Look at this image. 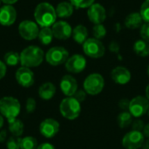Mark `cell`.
Returning a JSON list of instances; mask_svg holds the SVG:
<instances>
[{"label":"cell","instance_id":"30","mask_svg":"<svg viewBox=\"0 0 149 149\" xmlns=\"http://www.w3.org/2000/svg\"><path fill=\"white\" fill-rule=\"evenodd\" d=\"M73 7L77 9L89 8L92 4L94 3V0H69Z\"/></svg>","mask_w":149,"mask_h":149},{"label":"cell","instance_id":"18","mask_svg":"<svg viewBox=\"0 0 149 149\" xmlns=\"http://www.w3.org/2000/svg\"><path fill=\"white\" fill-rule=\"evenodd\" d=\"M17 18L16 9L11 6L5 4L0 8V24L4 26H10L15 23Z\"/></svg>","mask_w":149,"mask_h":149},{"label":"cell","instance_id":"1","mask_svg":"<svg viewBox=\"0 0 149 149\" xmlns=\"http://www.w3.org/2000/svg\"><path fill=\"white\" fill-rule=\"evenodd\" d=\"M34 17L38 24L42 27H50L56 23L57 14L54 7L49 3H40L35 9Z\"/></svg>","mask_w":149,"mask_h":149},{"label":"cell","instance_id":"9","mask_svg":"<svg viewBox=\"0 0 149 149\" xmlns=\"http://www.w3.org/2000/svg\"><path fill=\"white\" fill-rule=\"evenodd\" d=\"M145 142V136L142 132L132 130L127 133L122 138V146L126 149H139Z\"/></svg>","mask_w":149,"mask_h":149},{"label":"cell","instance_id":"14","mask_svg":"<svg viewBox=\"0 0 149 149\" xmlns=\"http://www.w3.org/2000/svg\"><path fill=\"white\" fill-rule=\"evenodd\" d=\"M87 16L89 20L94 24H102L107 17V12L105 8L100 3L92 4L87 10Z\"/></svg>","mask_w":149,"mask_h":149},{"label":"cell","instance_id":"47","mask_svg":"<svg viewBox=\"0 0 149 149\" xmlns=\"http://www.w3.org/2000/svg\"><path fill=\"white\" fill-rule=\"evenodd\" d=\"M148 113V115L149 116V109H148V113Z\"/></svg>","mask_w":149,"mask_h":149},{"label":"cell","instance_id":"16","mask_svg":"<svg viewBox=\"0 0 149 149\" xmlns=\"http://www.w3.org/2000/svg\"><path fill=\"white\" fill-rule=\"evenodd\" d=\"M62 93L67 97H72L78 90V83L74 77L66 74L62 77L59 84Z\"/></svg>","mask_w":149,"mask_h":149},{"label":"cell","instance_id":"21","mask_svg":"<svg viewBox=\"0 0 149 149\" xmlns=\"http://www.w3.org/2000/svg\"><path fill=\"white\" fill-rule=\"evenodd\" d=\"M55 10H56L57 17L61 18H66L72 15L73 5L68 2H61L57 5Z\"/></svg>","mask_w":149,"mask_h":149},{"label":"cell","instance_id":"29","mask_svg":"<svg viewBox=\"0 0 149 149\" xmlns=\"http://www.w3.org/2000/svg\"><path fill=\"white\" fill-rule=\"evenodd\" d=\"M6 147L8 149H21V138L11 135L6 141Z\"/></svg>","mask_w":149,"mask_h":149},{"label":"cell","instance_id":"45","mask_svg":"<svg viewBox=\"0 0 149 149\" xmlns=\"http://www.w3.org/2000/svg\"><path fill=\"white\" fill-rule=\"evenodd\" d=\"M146 97L148 98V100H149V84L148 85L147 88H146Z\"/></svg>","mask_w":149,"mask_h":149},{"label":"cell","instance_id":"7","mask_svg":"<svg viewBox=\"0 0 149 149\" xmlns=\"http://www.w3.org/2000/svg\"><path fill=\"white\" fill-rule=\"evenodd\" d=\"M69 58V52L62 46L52 47L45 54V60L53 66L62 65L66 62Z\"/></svg>","mask_w":149,"mask_h":149},{"label":"cell","instance_id":"46","mask_svg":"<svg viewBox=\"0 0 149 149\" xmlns=\"http://www.w3.org/2000/svg\"><path fill=\"white\" fill-rule=\"evenodd\" d=\"M148 77H149V65H148Z\"/></svg>","mask_w":149,"mask_h":149},{"label":"cell","instance_id":"33","mask_svg":"<svg viewBox=\"0 0 149 149\" xmlns=\"http://www.w3.org/2000/svg\"><path fill=\"white\" fill-rule=\"evenodd\" d=\"M37 103L33 98H28L25 103V110L29 113H32L36 110Z\"/></svg>","mask_w":149,"mask_h":149},{"label":"cell","instance_id":"27","mask_svg":"<svg viewBox=\"0 0 149 149\" xmlns=\"http://www.w3.org/2000/svg\"><path fill=\"white\" fill-rule=\"evenodd\" d=\"M4 63L10 66H15L20 62V54L16 52H9L4 55Z\"/></svg>","mask_w":149,"mask_h":149},{"label":"cell","instance_id":"48","mask_svg":"<svg viewBox=\"0 0 149 149\" xmlns=\"http://www.w3.org/2000/svg\"><path fill=\"white\" fill-rule=\"evenodd\" d=\"M0 3H1V0H0Z\"/></svg>","mask_w":149,"mask_h":149},{"label":"cell","instance_id":"19","mask_svg":"<svg viewBox=\"0 0 149 149\" xmlns=\"http://www.w3.org/2000/svg\"><path fill=\"white\" fill-rule=\"evenodd\" d=\"M56 93V86L52 82H45L38 88V96L44 100H50Z\"/></svg>","mask_w":149,"mask_h":149},{"label":"cell","instance_id":"34","mask_svg":"<svg viewBox=\"0 0 149 149\" xmlns=\"http://www.w3.org/2000/svg\"><path fill=\"white\" fill-rule=\"evenodd\" d=\"M145 126L146 125H145L144 121L140 120V119H138V120H133V122H132V130L139 131V132H142L143 133Z\"/></svg>","mask_w":149,"mask_h":149},{"label":"cell","instance_id":"8","mask_svg":"<svg viewBox=\"0 0 149 149\" xmlns=\"http://www.w3.org/2000/svg\"><path fill=\"white\" fill-rule=\"evenodd\" d=\"M149 109V100L145 96H136L130 100L129 113L133 117L140 118L146 114Z\"/></svg>","mask_w":149,"mask_h":149},{"label":"cell","instance_id":"2","mask_svg":"<svg viewBox=\"0 0 149 149\" xmlns=\"http://www.w3.org/2000/svg\"><path fill=\"white\" fill-rule=\"evenodd\" d=\"M44 52L41 48L35 45H30L24 49L20 53V63L22 66L28 68L40 65L44 60Z\"/></svg>","mask_w":149,"mask_h":149},{"label":"cell","instance_id":"36","mask_svg":"<svg viewBox=\"0 0 149 149\" xmlns=\"http://www.w3.org/2000/svg\"><path fill=\"white\" fill-rule=\"evenodd\" d=\"M86 96H87V93H86V91L85 90H77V92L74 93V95L72 96L73 98H75L79 103H82V102H84L85 100H86Z\"/></svg>","mask_w":149,"mask_h":149},{"label":"cell","instance_id":"28","mask_svg":"<svg viewBox=\"0 0 149 149\" xmlns=\"http://www.w3.org/2000/svg\"><path fill=\"white\" fill-rule=\"evenodd\" d=\"M38 141L31 136H26L21 139V149H37Z\"/></svg>","mask_w":149,"mask_h":149},{"label":"cell","instance_id":"12","mask_svg":"<svg viewBox=\"0 0 149 149\" xmlns=\"http://www.w3.org/2000/svg\"><path fill=\"white\" fill-rule=\"evenodd\" d=\"M59 123L52 118H48L44 120L40 125H39V132L40 134L47 138V139H51L53 138L59 131Z\"/></svg>","mask_w":149,"mask_h":149},{"label":"cell","instance_id":"24","mask_svg":"<svg viewBox=\"0 0 149 149\" xmlns=\"http://www.w3.org/2000/svg\"><path fill=\"white\" fill-rule=\"evenodd\" d=\"M8 123H9V130L12 135L20 137L23 134L24 126V123L22 122L21 120L17 118L15 120L8 121Z\"/></svg>","mask_w":149,"mask_h":149},{"label":"cell","instance_id":"20","mask_svg":"<svg viewBox=\"0 0 149 149\" xmlns=\"http://www.w3.org/2000/svg\"><path fill=\"white\" fill-rule=\"evenodd\" d=\"M143 19L140 14V12H132L128 16H127L125 19V25L128 29H138L141 28L143 24Z\"/></svg>","mask_w":149,"mask_h":149},{"label":"cell","instance_id":"37","mask_svg":"<svg viewBox=\"0 0 149 149\" xmlns=\"http://www.w3.org/2000/svg\"><path fill=\"white\" fill-rule=\"evenodd\" d=\"M129 105L130 100L128 99H121L118 103V106L122 112H129Z\"/></svg>","mask_w":149,"mask_h":149},{"label":"cell","instance_id":"11","mask_svg":"<svg viewBox=\"0 0 149 149\" xmlns=\"http://www.w3.org/2000/svg\"><path fill=\"white\" fill-rule=\"evenodd\" d=\"M65 64V69L72 73H79L83 72L86 66V59L80 54H74L68 58Z\"/></svg>","mask_w":149,"mask_h":149},{"label":"cell","instance_id":"5","mask_svg":"<svg viewBox=\"0 0 149 149\" xmlns=\"http://www.w3.org/2000/svg\"><path fill=\"white\" fill-rule=\"evenodd\" d=\"M105 86V79L100 73H92L88 75L83 83L86 93L89 95L95 96L100 94Z\"/></svg>","mask_w":149,"mask_h":149},{"label":"cell","instance_id":"4","mask_svg":"<svg viewBox=\"0 0 149 149\" xmlns=\"http://www.w3.org/2000/svg\"><path fill=\"white\" fill-rule=\"evenodd\" d=\"M59 112L61 115L67 120L77 119L81 112V103L73 97H66L60 102Z\"/></svg>","mask_w":149,"mask_h":149},{"label":"cell","instance_id":"26","mask_svg":"<svg viewBox=\"0 0 149 149\" xmlns=\"http://www.w3.org/2000/svg\"><path fill=\"white\" fill-rule=\"evenodd\" d=\"M117 121H118L119 127L122 129H125L130 125H132L133 116L129 112H121L118 115Z\"/></svg>","mask_w":149,"mask_h":149},{"label":"cell","instance_id":"3","mask_svg":"<svg viewBox=\"0 0 149 149\" xmlns=\"http://www.w3.org/2000/svg\"><path fill=\"white\" fill-rule=\"evenodd\" d=\"M20 111L21 105L16 98L7 96L0 99V113L8 121L17 119Z\"/></svg>","mask_w":149,"mask_h":149},{"label":"cell","instance_id":"38","mask_svg":"<svg viewBox=\"0 0 149 149\" xmlns=\"http://www.w3.org/2000/svg\"><path fill=\"white\" fill-rule=\"evenodd\" d=\"M6 71H7V69H6V65H5V63L0 60V79H2L5 76Z\"/></svg>","mask_w":149,"mask_h":149},{"label":"cell","instance_id":"15","mask_svg":"<svg viewBox=\"0 0 149 149\" xmlns=\"http://www.w3.org/2000/svg\"><path fill=\"white\" fill-rule=\"evenodd\" d=\"M52 30L53 36L56 38L61 39V40L68 39L72 34V29L71 25L65 21L56 22L52 25Z\"/></svg>","mask_w":149,"mask_h":149},{"label":"cell","instance_id":"32","mask_svg":"<svg viewBox=\"0 0 149 149\" xmlns=\"http://www.w3.org/2000/svg\"><path fill=\"white\" fill-rule=\"evenodd\" d=\"M140 14L145 23L149 24V0H145L141 7Z\"/></svg>","mask_w":149,"mask_h":149},{"label":"cell","instance_id":"42","mask_svg":"<svg viewBox=\"0 0 149 149\" xmlns=\"http://www.w3.org/2000/svg\"><path fill=\"white\" fill-rule=\"evenodd\" d=\"M17 0H1V2H3V3L5 4H8V5H11L13 3H15Z\"/></svg>","mask_w":149,"mask_h":149},{"label":"cell","instance_id":"39","mask_svg":"<svg viewBox=\"0 0 149 149\" xmlns=\"http://www.w3.org/2000/svg\"><path fill=\"white\" fill-rule=\"evenodd\" d=\"M37 149H56V148L51 143L45 142V143H42V144L38 145Z\"/></svg>","mask_w":149,"mask_h":149},{"label":"cell","instance_id":"43","mask_svg":"<svg viewBox=\"0 0 149 149\" xmlns=\"http://www.w3.org/2000/svg\"><path fill=\"white\" fill-rule=\"evenodd\" d=\"M142 149H149V139L144 142L143 146H142Z\"/></svg>","mask_w":149,"mask_h":149},{"label":"cell","instance_id":"25","mask_svg":"<svg viewBox=\"0 0 149 149\" xmlns=\"http://www.w3.org/2000/svg\"><path fill=\"white\" fill-rule=\"evenodd\" d=\"M53 37L54 36L52 33V30L50 27H42V29L39 30V33L38 36L40 43L43 44L44 45H47L51 44Z\"/></svg>","mask_w":149,"mask_h":149},{"label":"cell","instance_id":"22","mask_svg":"<svg viewBox=\"0 0 149 149\" xmlns=\"http://www.w3.org/2000/svg\"><path fill=\"white\" fill-rule=\"evenodd\" d=\"M74 41L79 45H83L86 40L87 39L88 37V31L86 26L82 24L77 25L73 30H72V34Z\"/></svg>","mask_w":149,"mask_h":149},{"label":"cell","instance_id":"23","mask_svg":"<svg viewBox=\"0 0 149 149\" xmlns=\"http://www.w3.org/2000/svg\"><path fill=\"white\" fill-rule=\"evenodd\" d=\"M134 51L140 57H148L149 55V43L144 39L137 40L134 45Z\"/></svg>","mask_w":149,"mask_h":149},{"label":"cell","instance_id":"41","mask_svg":"<svg viewBox=\"0 0 149 149\" xmlns=\"http://www.w3.org/2000/svg\"><path fill=\"white\" fill-rule=\"evenodd\" d=\"M143 134H144L145 137H147L148 139H149V123L145 126L144 130H143Z\"/></svg>","mask_w":149,"mask_h":149},{"label":"cell","instance_id":"44","mask_svg":"<svg viewBox=\"0 0 149 149\" xmlns=\"http://www.w3.org/2000/svg\"><path fill=\"white\" fill-rule=\"evenodd\" d=\"M3 126V115L0 113V128H2Z\"/></svg>","mask_w":149,"mask_h":149},{"label":"cell","instance_id":"40","mask_svg":"<svg viewBox=\"0 0 149 149\" xmlns=\"http://www.w3.org/2000/svg\"><path fill=\"white\" fill-rule=\"evenodd\" d=\"M8 140V134L6 130L0 131V143H3Z\"/></svg>","mask_w":149,"mask_h":149},{"label":"cell","instance_id":"10","mask_svg":"<svg viewBox=\"0 0 149 149\" xmlns=\"http://www.w3.org/2000/svg\"><path fill=\"white\" fill-rule=\"evenodd\" d=\"M18 32L25 40H33L38 38L39 33L38 26L31 20H24L19 24Z\"/></svg>","mask_w":149,"mask_h":149},{"label":"cell","instance_id":"13","mask_svg":"<svg viewBox=\"0 0 149 149\" xmlns=\"http://www.w3.org/2000/svg\"><path fill=\"white\" fill-rule=\"evenodd\" d=\"M17 82L23 87H31L35 81L33 72L25 66H21L16 72Z\"/></svg>","mask_w":149,"mask_h":149},{"label":"cell","instance_id":"6","mask_svg":"<svg viewBox=\"0 0 149 149\" xmlns=\"http://www.w3.org/2000/svg\"><path fill=\"white\" fill-rule=\"evenodd\" d=\"M83 51L86 56L92 58H99L104 56L106 48L100 39L90 38L83 44Z\"/></svg>","mask_w":149,"mask_h":149},{"label":"cell","instance_id":"35","mask_svg":"<svg viewBox=\"0 0 149 149\" xmlns=\"http://www.w3.org/2000/svg\"><path fill=\"white\" fill-rule=\"evenodd\" d=\"M141 37L142 38V39L146 40L147 42L149 43V24L148 23H145L141 25Z\"/></svg>","mask_w":149,"mask_h":149},{"label":"cell","instance_id":"31","mask_svg":"<svg viewBox=\"0 0 149 149\" xmlns=\"http://www.w3.org/2000/svg\"><path fill=\"white\" fill-rule=\"evenodd\" d=\"M93 33L95 38L97 39H101L103 38L106 34H107V30L105 28V26L102 24H95V26L93 29Z\"/></svg>","mask_w":149,"mask_h":149},{"label":"cell","instance_id":"17","mask_svg":"<svg viewBox=\"0 0 149 149\" xmlns=\"http://www.w3.org/2000/svg\"><path fill=\"white\" fill-rule=\"evenodd\" d=\"M130 71L124 66H116L111 72L113 81L118 85H126L131 80Z\"/></svg>","mask_w":149,"mask_h":149}]
</instances>
